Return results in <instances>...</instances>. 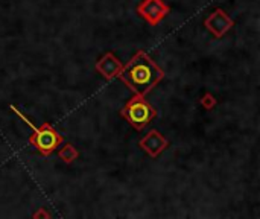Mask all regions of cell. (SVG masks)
<instances>
[{
	"label": "cell",
	"instance_id": "obj_1",
	"mask_svg": "<svg viewBox=\"0 0 260 219\" xmlns=\"http://www.w3.org/2000/svg\"><path fill=\"white\" fill-rule=\"evenodd\" d=\"M119 78L135 95L145 96L164 78V72L146 52L138 50L128 61V64L122 67V70L119 73Z\"/></svg>",
	"mask_w": 260,
	"mask_h": 219
},
{
	"label": "cell",
	"instance_id": "obj_2",
	"mask_svg": "<svg viewBox=\"0 0 260 219\" xmlns=\"http://www.w3.org/2000/svg\"><path fill=\"white\" fill-rule=\"evenodd\" d=\"M124 119H127L131 126L137 131H142L146 128L155 117H157V110H155L143 96L135 95L132 99L127 102V105L120 111Z\"/></svg>",
	"mask_w": 260,
	"mask_h": 219
},
{
	"label": "cell",
	"instance_id": "obj_3",
	"mask_svg": "<svg viewBox=\"0 0 260 219\" xmlns=\"http://www.w3.org/2000/svg\"><path fill=\"white\" fill-rule=\"evenodd\" d=\"M31 143L35 146L41 155H50L64 142V137L50 123H43L41 126L32 128Z\"/></svg>",
	"mask_w": 260,
	"mask_h": 219
},
{
	"label": "cell",
	"instance_id": "obj_4",
	"mask_svg": "<svg viewBox=\"0 0 260 219\" xmlns=\"http://www.w3.org/2000/svg\"><path fill=\"white\" fill-rule=\"evenodd\" d=\"M169 11L170 8L163 2V0H143V2L137 6V14L152 26L159 25L169 14Z\"/></svg>",
	"mask_w": 260,
	"mask_h": 219
},
{
	"label": "cell",
	"instance_id": "obj_5",
	"mask_svg": "<svg viewBox=\"0 0 260 219\" xmlns=\"http://www.w3.org/2000/svg\"><path fill=\"white\" fill-rule=\"evenodd\" d=\"M207 31H210L216 38H221V36L230 31V28L233 26V20L228 17V14L222 11V9H216L210 17L205 18L204 22Z\"/></svg>",
	"mask_w": 260,
	"mask_h": 219
},
{
	"label": "cell",
	"instance_id": "obj_6",
	"mask_svg": "<svg viewBox=\"0 0 260 219\" xmlns=\"http://www.w3.org/2000/svg\"><path fill=\"white\" fill-rule=\"evenodd\" d=\"M138 145H140V148L148 155H151L152 158H155V157H159L160 152H163L167 148L169 142L157 130H151L140 142H138Z\"/></svg>",
	"mask_w": 260,
	"mask_h": 219
},
{
	"label": "cell",
	"instance_id": "obj_7",
	"mask_svg": "<svg viewBox=\"0 0 260 219\" xmlns=\"http://www.w3.org/2000/svg\"><path fill=\"white\" fill-rule=\"evenodd\" d=\"M124 64L120 63V60L116 57L114 53L107 52L103 57L96 63V69L100 75H103L107 79H111L114 76H119L120 70H122Z\"/></svg>",
	"mask_w": 260,
	"mask_h": 219
},
{
	"label": "cell",
	"instance_id": "obj_8",
	"mask_svg": "<svg viewBox=\"0 0 260 219\" xmlns=\"http://www.w3.org/2000/svg\"><path fill=\"white\" fill-rule=\"evenodd\" d=\"M78 155H79V152L76 151L75 146L70 145V143H67L64 148L60 151V158H61L64 163H72V161H75V160L78 158Z\"/></svg>",
	"mask_w": 260,
	"mask_h": 219
}]
</instances>
